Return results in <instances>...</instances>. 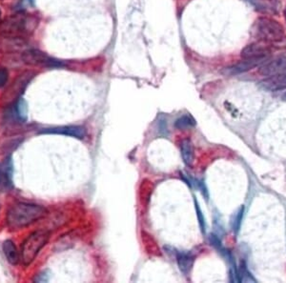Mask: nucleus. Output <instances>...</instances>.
Returning a JSON list of instances; mask_svg holds the SVG:
<instances>
[{"instance_id": "obj_1", "label": "nucleus", "mask_w": 286, "mask_h": 283, "mask_svg": "<svg viewBox=\"0 0 286 283\" xmlns=\"http://www.w3.org/2000/svg\"><path fill=\"white\" fill-rule=\"evenodd\" d=\"M47 215V209L41 205L16 203L7 214V225L11 230H19L41 220Z\"/></svg>"}, {"instance_id": "obj_2", "label": "nucleus", "mask_w": 286, "mask_h": 283, "mask_svg": "<svg viewBox=\"0 0 286 283\" xmlns=\"http://www.w3.org/2000/svg\"><path fill=\"white\" fill-rule=\"evenodd\" d=\"M49 238L50 232L41 229L33 232L25 239L21 249V261L24 266H29L35 260L41 249L47 244Z\"/></svg>"}, {"instance_id": "obj_3", "label": "nucleus", "mask_w": 286, "mask_h": 283, "mask_svg": "<svg viewBox=\"0 0 286 283\" xmlns=\"http://www.w3.org/2000/svg\"><path fill=\"white\" fill-rule=\"evenodd\" d=\"M255 37L263 42H280L285 39L283 27L274 19L261 17L254 27Z\"/></svg>"}, {"instance_id": "obj_4", "label": "nucleus", "mask_w": 286, "mask_h": 283, "mask_svg": "<svg viewBox=\"0 0 286 283\" xmlns=\"http://www.w3.org/2000/svg\"><path fill=\"white\" fill-rule=\"evenodd\" d=\"M24 62L31 65H41L47 68H61L64 67V63L55 59L51 56L40 52L39 50H28L24 52L22 55Z\"/></svg>"}, {"instance_id": "obj_5", "label": "nucleus", "mask_w": 286, "mask_h": 283, "mask_svg": "<svg viewBox=\"0 0 286 283\" xmlns=\"http://www.w3.org/2000/svg\"><path fill=\"white\" fill-rule=\"evenodd\" d=\"M43 134H61L66 136H71L78 139H84L86 136V129L82 126L70 125L59 126L53 128H45L40 132Z\"/></svg>"}, {"instance_id": "obj_6", "label": "nucleus", "mask_w": 286, "mask_h": 283, "mask_svg": "<svg viewBox=\"0 0 286 283\" xmlns=\"http://www.w3.org/2000/svg\"><path fill=\"white\" fill-rule=\"evenodd\" d=\"M286 71V53L276 55L272 59L262 63L259 69V73L262 76H273L281 74Z\"/></svg>"}, {"instance_id": "obj_7", "label": "nucleus", "mask_w": 286, "mask_h": 283, "mask_svg": "<svg viewBox=\"0 0 286 283\" xmlns=\"http://www.w3.org/2000/svg\"><path fill=\"white\" fill-rule=\"evenodd\" d=\"M270 54L269 46L261 43H255L248 45L241 51V57L243 59H267Z\"/></svg>"}, {"instance_id": "obj_8", "label": "nucleus", "mask_w": 286, "mask_h": 283, "mask_svg": "<svg viewBox=\"0 0 286 283\" xmlns=\"http://www.w3.org/2000/svg\"><path fill=\"white\" fill-rule=\"evenodd\" d=\"M260 88L266 92H278L286 89V73L269 76L259 83Z\"/></svg>"}, {"instance_id": "obj_9", "label": "nucleus", "mask_w": 286, "mask_h": 283, "mask_svg": "<svg viewBox=\"0 0 286 283\" xmlns=\"http://www.w3.org/2000/svg\"><path fill=\"white\" fill-rule=\"evenodd\" d=\"M267 59H243V61L237 63L231 67L226 68L223 74L226 76H236L245 72L250 71L258 66H261L262 63L265 62Z\"/></svg>"}, {"instance_id": "obj_10", "label": "nucleus", "mask_w": 286, "mask_h": 283, "mask_svg": "<svg viewBox=\"0 0 286 283\" xmlns=\"http://www.w3.org/2000/svg\"><path fill=\"white\" fill-rule=\"evenodd\" d=\"M177 265L183 275H189L194 265L195 257L189 252H177L175 254Z\"/></svg>"}, {"instance_id": "obj_11", "label": "nucleus", "mask_w": 286, "mask_h": 283, "mask_svg": "<svg viewBox=\"0 0 286 283\" xmlns=\"http://www.w3.org/2000/svg\"><path fill=\"white\" fill-rule=\"evenodd\" d=\"M251 2L257 10L267 13V14H276L279 8L278 0H248Z\"/></svg>"}, {"instance_id": "obj_12", "label": "nucleus", "mask_w": 286, "mask_h": 283, "mask_svg": "<svg viewBox=\"0 0 286 283\" xmlns=\"http://www.w3.org/2000/svg\"><path fill=\"white\" fill-rule=\"evenodd\" d=\"M26 21L22 16H16L10 18L3 24V31L7 32H20L25 30Z\"/></svg>"}, {"instance_id": "obj_13", "label": "nucleus", "mask_w": 286, "mask_h": 283, "mask_svg": "<svg viewBox=\"0 0 286 283\" xmlns=\"http://www.w3.org/2000/svg\"><path fill=\"white\" fill-rule=\"evenodd\" d=\"M181 154L185 165L191 166L194 162L195 152L194 146L190 139H184L181 144Z\"/></svg>"}, {"instance_id": "obj_14", "label": "nucleus", "mask_w": 286, "mask_h": 283, "mask_svg": "<svg viewBox=\"0 0 286 283\" xmlns=\"http://www.w3.org/2000/svg\"><path fill=\"white\" fill-rule=\"evenodd\" d=\"M3 252L5 257L7 258V260L12 265H16L19 261V254L16 249V245L12 240H6L3 243Z\"/></svg>"}, {"instance_id": "obj_15", "label": "nucleus", "mask_w": 286, "mask_h": 283, "mask_svg": "<svg viewBox=\"0 0 286 283\" xmlns=\"http://www.w3.org/2000/svg\"><path fill=\"white\" fill-rule=\"evenodd\" d=\"M12 174H13V166L10 160L0 163V185L11 184Z\"/></svg>"}, {"instance_id": "obj_16", "label": "nucleus", "mask_w": 286, "mask_h": 283, "mask_svg": "<svg viewBox=\"0 0 286 283\" xmlns=\"http://www.w3.org/2000/svg\"><path fill=\"white\" fill-rule=\"evenodd\" d=\"M197 122L195 118H193L190 115H184L183 117L177 118L175 120V127L178 130H185L191 127L196 126Z\"/></svg>"}, {"instance_id": "obj_17", "label": "nucleus", "mask_w": 286, "mask_h": 283, "mask_svg": "<svg viewBox=\"0 0 286 283\" xmlns=\"http://www.w3.org/2000/svg\"><path fill=\"white\" fill-rule=\"evenodd\" d=\"M27 111L26 102L23 99H19L15 106V109L13 110V114L15 115V118L19 121H25L27 119Z\"/></svg>"}, {"instance_id": "obj_18", "label": "nucleus", "mask_w": 286, "mask_h": 283, "mask_svg": "<svg viewBox=\"0 0 286 283\" xmlns=\"http://www.w3.org/2000/svg\"><path fill=\"white\" fill-rule=\"evenodd\" d=\"M243 214H244V207L241 206V207L238 209V212L235 214L234 219L232 220V229H233V232H234L236 235L239 232L240 225H241V221H242V219H243Z\"/></svg>"}, {"instance_id": "obj_19", "label": "nucleus", "mask_w": 286, "mask_h": 283, "mask_svg": "<svg viewBox=\"0 0 286 283\" xmlns=\"http://www.w3.org/2000/svg\"><path fill=\"white\" fill-rule=\"evenodd\" d=\"M194 201H195V208H196V213H197V218H198V220H199V228L201 230L202 234H205L206 233V222H205L204 216L202 214V211H201V209L199 207L196 197H194Z\"/></svg>"}, {"instance_id": "obj_20", "label": "nucleus", "mask_w": 286, "mask_h": 283, "mask_svg": "<svg viewBox=\"0 0 286 283\" xmlns=\"http://www.w3.org/2000/svg\"><path fill=\"white\" fill-rule=\"evenodd\" d=\"M8 80V72L6 69L0 68V88L4 86Z\"/></svg>"}, {"instance_id": "obj_21", "label": "nucleus", "mask_w": 286, "mask_h": 283, "mask_svg": "<svg viewBox=\"0 0 286 283\" xmlns=\"http://www.w3.org/2000/svg\"><path fill=\"white\" fill-rule=\"evenodd\" d=\"M282 99H283L284 101H286V94H283V95H282Z\"/></svg>"}, {"instance_id": "obj_22", "label": "nucleus", "mask_w": 286, "mask_h": 283, "mask_svg": "<svg viewBox=\"0 0 286 283\" xmlns=\"http://www.w3.org/2000/svg\"><path fill=\"white\" fill-rule=\"evenodd\" d=\"M284 16H285V19H286V8L285 10H284Z\"/></svg>"}]
</instances>
